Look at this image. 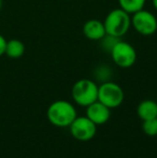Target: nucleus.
I'll list each match as a JSON object with an SVG mask.
<instances>
[{
  "label": "nucleus",
  "mask_w": 157,
  "mask_h": 158,
  "mask_svg": "<svg viewBox=\"0 0 157 158\" xmlns=\"http://www.w3.org/2000/svg\"><path fill=\"white\" fill-rule=\"evenodd\" d=\"M78 116V113L71 102L67 100H56L50 104L46 111L48 122L55 127H69Z\"/></svg>",
  "instance_id": "1"
},
{
  "label": "nucleus",
  "mask_w": 157,
  "mask_h": 158,
  "mask_svg": "<svg viewBox=\"0 0 157 158\" xmlns=\"http://www.w3.org/2000/svg\"><path fill=\"white\" fill-rule=\"evenodd\" d=\"M103 25L107 35L121 39L131 27V15L121 8L113 9L107 14Z\"/></svg>",
  "instance_id": "2"
},
{
  "label": "nucleus",
  "mask_w": 157,
  "mask_h": 158,
  "mask_svg": "<svg viewBox=\"0 0 157 158\" xmlns=\"http://www.w3.org/2000/svg\"><path fill=\"white\" fill-rule=\"evenodd\" d=\"M71 96L76 104L86 108L98 100V85L89 79H81L73 84Z\"/></svg>",
  "instance_id": "3"
},
{
  "label": "nucleus",
  "mask_w": 157,
  "mask_h": 158,
  "mask_svg": "<svg viewBox=\"0 0 157 158\" xmlns=\"http://www.w3.org/2000/svg\"><path fill=\"white\" fill-rule=\"evenodd\" d=\"M125 99L124 90L118 84L111 81L101 83L98 86V101L110 109L118 108Z\"/></svg>",
  "instance_id": "4"
},
{
  "label": "nucleus",
  "mask_w": 157,
  "mask_h": 158,
  "mask_svg": "<svg viewBox=\"0 0 157 158\" xmlns=\"http://www.w3.org/2000/svg\"><path fill=\"white\" fill-rule=\"evenodd\" d=\"M109 54L111 55L113 63L123 69L130 68L137 61V52L134 48L130 43L122 39L116 42Z\"/></svg>",
  "instance_id": "5"
},
{
  "label": "nucleus",
  "mask_w": 157,
  "mask_h": 158,
  "mask_svg": "<svg viewBox=\"0 0 157 158\" xmlns=\"http://www.w3.org/2000/svg\"><path fill=\"white\" fill-rule=\"evenodd\" d=\"M131 26L139 35L150 37L157 31V19L152 12L142 9L131 14Z\"/></svg>",
  "instance_id": "6"
},
{
  "label": "nucleus",
  "mask_w": 157,
  "mask_h": 158,
  "mask_svg": "<svg viewBox=\"0 0 157 158\" xmlns=\"http://www.w3.org/2000/svg\"><path fill=\"white\" fill-rule=\"evenodd\" d=\"M97 126L86 116H76L69 126L70 133L79 141H89L96 135Z\"/></svg>",
  "instance_id": "7"
},
{
  "label": "nucleus",
  "mask_w": 157,
  "mask_h": 158,
  "mask_svg": "<svg viewBox=\"0 0 157 158\" xmlns=\"http://www.w3.org/2000/svg\"><path fill=\"white\" fill-rule=\"evenodd\" d=\"M85 116L88 117L97 126L102 125L107 123L111 117V109L97 100L86 106Z\"/></svg>",
  "instance_id": "8"
},
{
  "label": "nucleus",
  "mask_w": 157,
  "mask_h": 158,
  "mask_svg": "<svg viewBox=\"0 0 157 158\" xmlns=\"http://www.w3.org/2000/svg\"><path fill=\"white\" fill-rule=\"evenodd\" d=\"M83 35L86 39L92 41H100L105 35V28L103 22L98 21L96 19H88L83 25Z\"/></svg>",
  "instance_id": "9"
},
{
  "label": "nucleus",
  "mask_w": 157,
  "mask_h": 158,
  "mask_svg": "<svg viewBox=\"0 0 157 158\" xmlns=\"http://www.w3.org/2000/svg\"><path fill=\"white\" fill-rule=\"evenodd\" d=\"M137 114L142 121L152 119L157 117V102L154 100H143L137 106Z\"/></svg>",
  "instance_id": "10"
},
{
  "label": "nucleus",
  "mask_w": 157,
  "mask_h": 158,
  "mask_svg": "<svg viewBox=\"0 0 157 158\" xmlns=\"http://www.w3.org/2000/svg\"><path fill=\"white\" fill-rule=\"evenodd\" d=\"M25 54V44L19 39H11L6 41V53L8 57L13 59L21 58Z\"/></svg>",
  "instance_id": "11"
},
{
  "label": "nucleus",
  "mask_w": 157,
  "mask_h": 158,
  "mask_svg": "<svg viewBox=\"0 0 157 158\" xmlns=\"http://www.w3.org/2000/svg\"><path fill=\"white\" fill-rule=\"evenodd\" d=\"M147 0H118L119 8L123 9L130 15L144 9Z\"/></svg>",
  "instance_id": "12"
},
{
  "label": "nucleus",
  "mask_w": 157,
  "mask_h": 158,
  "mask_svg": "<svg viewBox=\"0 0 157 158\" xmlns=\"http://www.w3.org/2000/svg\"><path fill=\"white\" fill-rule=\"evenodd\" d=\"M142 130L149 137H155V135H157V117L143 121Z\"/></svg>",
  "instance_id": "13"
},
{
  "label": "nucleus",
  "mask_w": 157,
  "mask_h": 158,
  "mask_svg": "<svg viewBox=\"0 0 157 158\" xmlns=\"http://www.w3.org/2000/svg\"><path fill=\"white\" fill-rule=\"evenodd\" d=\"M95 77H96L97 80L101 81V83L110 81L109 79H110V77H111V69H110L109 66H105V64L99 66L98 68L95 70Z\"/></svg>",
  "instance_id": "14"
},
{
  "label": "nucleus",
  "mask_w": 157,
  "mask_h": 158,
  "mask_svg": "<svg viewBox=\"0 0 157 158\" xmlns=\"http://www.w3.org/2000/svg\"><path fill=\"white\" fill-rule=\"evenodd\" d=\"M118 40H119V38H115V37H112V35H105V37L100 40L101 48H102L103 51H105V52L110 53L112 48H113V46L115 45L116 42H118Z\"/></svg>",
  "instance_id": "15"
},
{
  "label": "nucleus",
  "mask_w": 157,
  "mask_h": 158,
  "mask_svg": "<svg viewBox=\"0 0 157 158\" xmlns=\"http://www.w3.org/2000/svg\"><path fill=\"white\" fill-rule=\"evenodd\" d=\"M6 39L2 35H0V57L4 55L6 53Z\"/></svg>",
  "instance_id": "16"
},
{
  "label": "nucleus",
  "mask_w": 157,
  "mask_h": 158,
  "mask_svg": "<svg viewBox=\"0 0 157 158\" xmlns=\"http://www.w3.org/2000/svg\"><path fill=\"white\" fill-rule=\"evenodd\" d=\"M152 3H153V6L154 9L157 11V0H152Z\"/></svg>",
  "instance_id": "17"
},
{
  "label": "nucleus",
  "mask_w": 157,
  "mask_h": 158,
  "mask_svg": "<svg viewBox=\"0 0 157 158\" xmlns=\"http://www.w3.org/2000/svg\"><path fill=\"white\" fill-rule=\"evenodd\" d=\"M2 8V0H0V10H1Z\"/></svg>",
  "instance_id": "18"
}]
</instances>
